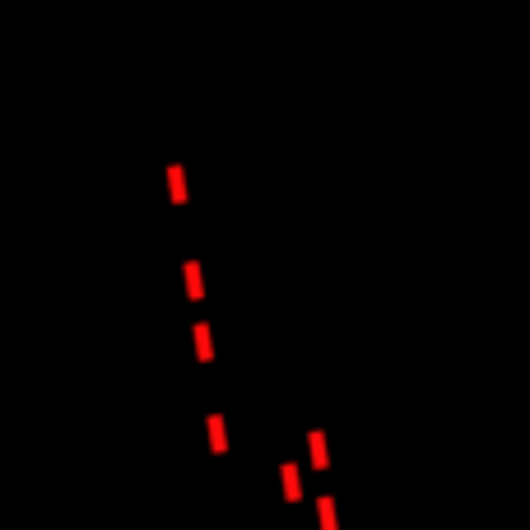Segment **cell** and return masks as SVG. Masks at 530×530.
<instances>
[]
</instances>
